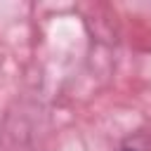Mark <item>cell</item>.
<instances>
[{
  "label": "cell",
  "mask_w": 151,
  "mask_h": 151,
  "mask_svg": "<svg viewBox=\"0 0 151 151\" xmlns=\"http://www.w3.org/2000/svg\"><path fill=\"white\" fill-rule=\"evenodd\" d=\"M120 151H134V149H120Z\"/></svg>",
  "instance_id": "obj_1"
}]
</instances>
